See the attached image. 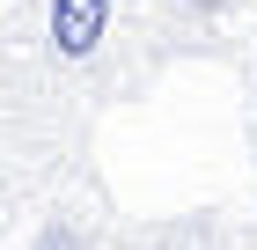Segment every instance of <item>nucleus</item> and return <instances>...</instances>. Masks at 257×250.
<instances>
[{
  "label": "nucleus",
  "instance_id": "1",
  "mask_svg": "<svg viewBox=\"0 0 257 250\" xmlns=\"http://www.w3.org/2000/svg\"><path fill=\"white\" fill-rule=\"evenodd\" d=\"M110 37V0H44V52L59 66L96 59Z\"/></svg>",
  "mask_w": 257,
  "mask_h": 250
}]
</instances>
